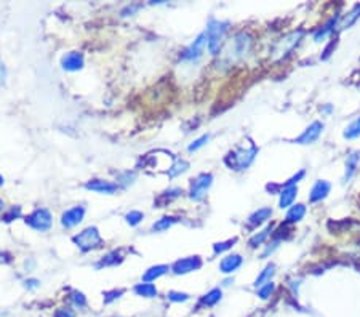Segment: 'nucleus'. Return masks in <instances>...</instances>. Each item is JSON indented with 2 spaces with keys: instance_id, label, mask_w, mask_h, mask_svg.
I'll return each mask as SVG.
<instances>
[{
  "instance_id": "obj_1",
  "label": "nucleus",
  "mask_w": 360,
  "mask_h": 317,
  "mask_svg": "<svg viewBox=\"0 0 360 317\" xmlns=\"http://www.w3.org/2000/svg\"><path fill=\"white\" fill-rule=\"evenodd\" d=\"M303 36H304V31L298 29V31H293V32L287 34L285 37H282L274 47H272V51H271L272 60L278 61V60H282V58H287L293 51L296 45L299 43V40L303 39Z\"/></svg>"
},
{
  "instance_id": "obj_2",
  "label": "nucleus",
  "mask_w": 360,
  "mask_h": 317,
  "mask_svg": "<svg viewBox=\"0 0 360 317\" xmlns=\"http://www.w3.org/2000/svg\"><path fill=\"white\" fill-rule=\"evenodd\" d=\"M228 26H229V22H226V21H216V20L210 21V24H208L207 32H205L210 53L213 55L218 53V50L223 43V39L226 36V31H228Z\"/></svg>"
},
{
  "instance_id": "obj_3",
  "label": "nucleus",
  "mask_w": 360,
  "mask_h": 317,
  "mask_svg": "<svg viewBox=\"0 0 360 317\" xmlns=\"http://www.w3.org/2000/svg\"><path fill=\"white\" fill-rule=\"evenodd\" d=\"M256 152H258V149L254 146H252L250 149H237V151L231 152L228 157H226V164L234 170H245L247 167H250V164L253 162Z\"/></svg>"
},
{
  "instance_id": "obj_4",
  "label": "nucleus",
  "mask_w": 360,
  "mask_h": 317,
  "mask_svg": "<svg viewBox=\"0 0 360 317\" xmlns=\"http://www.w3.org/2000/svg\"><path fill=\"white\" fill-rule=\"evenodd\" d=\"M74 244L79 247L82 252H90L93 249H98L101 244V235L98 232V229L95 226H90L84 229L82 232H79L77 235H74Z\"/></svg>"
},
{
  "instance_id": "obj_5",
  "label": "nucleus",
  "mask_w": 360,
  "mask_h": 317,
  "mask_svg": "<svg viewBox=\"0 0 360 317\" xmlns=\"http://www.w3.org/2000/svg\"><path fill=\"white\" fill-rule=\"evenodd\" d=\"M51 223H53V218L46 209H39L26 218V224H29L32 229L40 231V232L48 231L51 228Z\"/></svg>"
},
{
  "instance_id": "obj_6",
  "label": "nucleus",
  "mask_w": 360,
  "mask_h": 317,
  "mask_svg": "<svg viewBox=\"0 0 360 317\" xmlns=\"http://www.w3.org/2000/svg\"><path fill=\"white\" fill-rule=\"evenodd\" d=\"M213 183V175L212 173H202V175H199L194 180L192 186H191V199L194 200H202L203 197H205L207 191L210 189Z\"/></svg>"
},
{
  "instance_id": "obj_7",
  "label": "nucleus",
  "mask_w": 360,
  "mask_h": 317,
  "mask_svg": "<svg viewBox=\"0 0 360 317\" xmlns=\"http://www.w3.org/2000/svg\"><path fill=\"white\" fill-rule=\"evenodd\" d=\"M202 268V259L200 256H188V258H181L173 264L171 269L175 274H188L192 273V271H197Z\"/></svg>"
},
{
  "instance_id": "obj_8",
  "label": "nucleus",
  "mask_w": 360,
  "mask_h": 317,
  "mask_svg": "<svg viewBox=\"0 0 360 317\" xmlns=\"http://www.w3.org/2000/svg\"><path fill=\"white\" fill-rule=\"evenodd\" d=\"M84 216H85V209H84V207L77 205V207H74V209H69V210H66L64 213H63V215H61V224L64 228H67V229L75 228L77 224L82 223Z\"/></svg>"
},
{
  "instance_id": "obj_9",
  "label": "nucleus",
  "mask_w": 360,
  "mask_h": 317,
  "mask_svg": "<svg viewBox=\"0 0 360 317\" xmlns=\"http://www.w3.org/2000/svg\"><path fill=\"white\" fill-rule=\"evenodd\" d=\"M322 130H323V124L322 122H312L303 131V133L296 138L295 143H298V144H311V143H314L317 138L320 136Z\"/></svg>"
},
{
  "instance_id": "obj_10",
  "label": "nucleus",
  "mask_w": 360,
  "mask_h": 317,
  "mask_svg": "<svg viewBox=\"0 0 360 317\" xmlns=\"http://www.w3.org/2000/svg\"><path fill=\"white\" fill-rule=\"evenodd\" d=\"M61 66L64 71H79V69L84 67V55L79 53V51H71V53H66L61 60Z\"/></svg>"
},
{
  "instance_id": "obj_11",
  "label": "nucleus",
  "mask_w": 360,
  "mask_h": 317,
  "mask_svg": "<svg viewBox=\"0 0 360 317\" xmlns=\"http://www.w3.org/2000/svg\"><path fill=\"white\" fill-rule=\"evenodd\" d=\"M85 189L88 191H95L100 194H114L115 191H119V186L111 181H104V180H91L85 184Z\"/></svg>"
},
{
  "instance_id": "obj_12",
  "label": "nucleus",
  "mask_w": 360,
  "mask_h": 317,
  "mask_svg": "<svg viewBox=\"0 0 360 317\" xmlns=\"http://www.w3.org/2000/svg\"><path fill=\"white\" fill-rule=\"evenodd\" d=\"M205 39H207V34L205 32L200 34V36L194 40V43L191 45L188 50H184V53L181 56L183 60H197V58L203 53V48H205V42H207Z\"/></svg>"
},
{
  "instance_id": "obj_13",
  "label": "nucleus",
  "mask_w": 360,
  "mask_h": 317,
  "mask_svg": "<svg viewBox=\"0 0 360 317\" xmlns=\"http://www.w3.org/2000/svg\"><path fill=\"white\" fill-rule=\"evenodd\" d=\"M330 189H332V186H330V183H328V181H323V180L316 181V184H314V186H312V189H311L309 202H312V204H314V202H320V200H323V199L328 195Z\"/></svg>"
},
{
  "instance_id": "obj_14",
  "label": "nucleus",
  "mask_w": 360,
  "mask_h": 317,
  "mask_svg": "<svg viewBox=\"0 0 360 317\" xmlns=\"http://www.w3.org/2000/svg\"><path fill=\"white\" fill-rule=\"evenodd\" d=\"M242 263H243V258L240 255H237V253L228 255L226 258H223L221 263H219V271H221L223 274H231L239 269L242 266Z\"/></svg>"
},
{
  "instance_id": "obj_15",
  "label": "nucleus",
  "mask_w": 360,
  "mask_h": 317,
  "mask_svg": "<svg viewBox=\"0 0 360 317\" xmlns=\"http://www.w3.org/2000/svg\"><path fill=\"white\" fill-rule=\"evenodd\" d=\"M359 162H360V154L359 152H352L349 157H347V162H346V175H344V181L346 183L351 181L352 176L356 175Z\"/></svg>"
},
{
  "instance_id": "obj_16",
  "label": "nucleus",
  "mask_w": 360,
  "mask_h": 317,
  "mask_svg": "<svg viewBox=\"0 0 360 317\" xmlns=\"http://www.w3.org/2000/svg\"><path fill=\"white\" fill-rule=\"evenodd\" d=\"M296 194H298V188H296V186L283 188V191L280 192V200H278V205H280V209H287V207L292 205L295 197H296Z\"/></svg>"
},
{
  "instance_id": "obj_17",
  "label": "nucleus",
  "mask_w": 360,
  "mask_h": 317,
  "mask_svg": "<svg viewBox=\"0 0 360 317\" xmlns=\"http://www.w3.org/2000/svg\"><path fill=\"white\" fill-rule=\"evenodd\" d=\"M168 268L167 264H157V266H152V268H149L146 273H144V275H143V280L144 282H152V280H155V279H159V277H162V275L164 274H167L168 273Z\"/></svg>"
},
{
  "instance_id": "obj_18",
  "label": "nucleus",
  "mask_w": 360,
  "mask_h": 317,
  "mask_svg": "<svg viewBox=\"0 0 360 317\" xmlns=\"http://www.w3.org/2000/svg\"><path fill=\"white\" fill-rule=\"evenodd\" d=\"M271 216H272V210L271 209H259L248 218V224H250V226H258V224L264 223L266 220H269Z\"/></svg>"
},
{
  "instance_id": "obj_19",
  "label": "nucleus",
  "mask_w": 360,
  "mask_h": 317,
  "mask_svg": "<svg viewBox=\"0 0 360 317\" xmlns=\"http://www.w3.org/2000/svg\"><path fill=\"white\" fill-rule=\"evenodd\" d=\"M135 293L139 296H144V298H154L157 296V287L154 284H149V282H144V284H138L135 287Z\"/></svg>"
},
{
  "instance_id": "obj_20",
  "label": "nucleus",
  "mask_w": 360,
  "mask_h": 317,
  "mask_svg": "<svg viewBox=\"0 0 360 317\" xmlns=\"http://www.w3.org/2000/svg\"><path fill=\"white\" fill-rule=\"evenodd\" d=\"M306 215V207L303 204H296L287 213V223H298Z\"/></svg>"
},
{
  "instance_id": "obj_21",
  "label": "nucleus",
  "mask_w": 360,
  "mask_h": 317,
  "mask_svg": "<svg viewBox=\"0 0 360 317\" xmlns=\"http://www.w3.org/2000/svg\"><path fill=\"white\" fill-rule=\"evenodd\" d=\"M274 273H275L274 264H268V266L261 271V274L256 277V280H254V287L259 288V287H263L264 284H268V282H271V277L274 275Z\"/></svg>"
},
{
  "instance_id": "obj_22",
  "label": "nucleus",
  "mask_w": 360,
  "mask_h": 317,
  "mask_svg": "<svg viewBox=\"0 0 360 317\" xmlns=\"http://www.w3.org/2000/svg\"><path fill=\"white\" fill-rule=\"evenodd\" d=\"M359 18H360V3H357L356 7H354V8L349 11V13H347V15L344 16V20H342V22L339 24V29H347V27H351Z\"/></svg>"
},
{
  "instance_id": "obj_23",
  "label": "nucleus",
  "mask_w": 360,
  "mask_h": 317,
  "mask_svg": "<svg viewBox=\"0 0 360 317\" xmlns=\"http://www.w3.org/2000/svg\"><path fill=\"white\" fill-rule=\"evenodd\" d=\"M189 169V162H186V160L183 159H175V164H173L170 169H168V176H178L181 175V173H184L186 170Z\"/></svg>"
},
{
  "instance_id": "obj_24",
  "label": "nucleus",
  "mask_w": 360,
  "mask_h": 317,
  "mask_svg": "<svg viewBox=\"0 0 360 317\" xmlns=\"http://www.w3.org/2000/svg\"><path fill=\"white\" fill-rule=\"evenodd\" d=\"M221 295H223V292L219 290V288H213V290H210L202 298V304L203 306H214V304L221 299Z\"/></svg>"
},
{
  "instance_id": "obj_25",
  "label": "nucleus",
  "mask_w": 360,
  "mask_h": 317,
  "mask_svg": "<svg viewBox=\"0 0 360 317\" xmlns=\"http://www.w3.org/2000/svg\"><path fill=\"white\" fill-rule=\"evenodd\" d=\"M357 136H360V117L347 125L344 130V138H347V140H352V138H357Z\"/></svg>"
},
{
  "instance_id": "obj_26",
  "label": "nucleus",
  "mask_w": 360,
  "mask_h": 317,
  "mask_svg": "<svg viewBox=\"0 0 360 317\" xmlns=\"http://www.w3.org/2000/svg\"><path fill=\"white\" fill-rule=\"evenodd\" d=\"M269 232H272V228H271V226H269V228H266L264 231H261L259 234L253 235V237L250 239V247H252V249H256L258 245H261L266 239H268Z\"/></svg>"
},
{
  "instance_id": "obj_27",
  "label": "nucleus",
  "mask_w": 360,
  "mask_h": 317,
  "mask_svg": "<svg viewBox=\"0 0 360 317\" xmlns=\"http://www.w3.org/2000/svg\"><path fill=\"white\" fill-rule=\"evenodd\" d=\"M176 221L178 220H176V218H173V216H164V218H160L157 223L152 224V229L154 231H165V229L170 228L171 224H175Z\"/></svg>"
},
{
  "instance_id": "obj_28",
  "label": "nucleus",
  "mask_w": 360,
  "mask_h": 317,
  "mask_svg": "<svg viewBox=\"0 0 360 317\" xmlns=\"http://www.w3.org/2000/svg\"><path fill=\"white\" fill-rule=\"evenodd\" d=\"M336 21H338V16H335V18H332V20H330V21L327 22V24H325V26L320 29V31H317V32H316V36H314L316 42H320V39H323L328 32H332V29H333V26L336 24Z\"/></svg>"
},
{
  "instance_id": "obj_29",
  "label": "nucleus",
  "mask_w": 360,
  "mask_h": 317,
  "mask_svg": "<svg viewBox=\"0 0 360 317\" xmlns=\"http://www.w3.org/2000/svg\"><path fill=\"white\" fill-rule=\"evenodd\" d=\"M120 261H122V256L117 255V252H112V253H109V255H106V256L101 259V263L98 264V268H101V266H112V264H117Z\"/></svg>"
},
{
  "instance_id": "obj_30",
  "label": "nucleus",
  "mask_w": 360,
  "mask_h": 317,
  "mask_svg": "<svg viewBox=\"0 0 360 317\" xmlns=\"http://www.w3.org/2000/svg\"><path fill=\"white\" fill-rule=\"evenodd\" d=\"M235 242H237V237L229 239V240H224V242H218V244H214V245H213V252L216 253V255H218V253H223V252H226V250L232 249Z\"/></svg>"
},
{
  "instance_id": "obj_31",
  "label": "nucleus",
  "mask_w": 360,
  "mask_h": 317,
  "mask_svg": "<svg viewBox=\"0 0 360 317\" xmlns=\"http://www.w3.org/2000/svg\"><path fill=\"white\" fill-rule=\"evenodd\" d=\"M127 223L130 224V226H136V224H139L143 221V218H144V215L141 211H138V210H131L130 213H127Z\"/></svg>"
},
{
  "instance_id": "obj_32",
  "label": "nucleus",
  "mask_w": 360,
  "mask_h": 317,
  "mask_svg": "<svg viewBox=\"0 0 360 317\" xmlns=\"http://www.w3.org/2000/svg\"><path fill=\"white\" fill-rule=\"evenodd\" d=\"M71 301L75 304V306L77 308H84V306H86V298H85V295L84 293H80V292H72L71 293Z\"/></svg>"
},
{
  "instance_id": "obj_33",
  "label": "nucleus",
  "mask_w": 360,
  "mask_h": 317,
  "mask_svg": "<svg viewBox=\"0 0 360 317\" xmlns=\"http://www.w3.org/2000/svg\"><path fill=\"white\" fill-rule=\"evenodd\" d=\"M272 292H274V284H272V282H268V284H264L263 287L258 288V296L263 298V299H268Z\"/></svg>"
},
{
  "instance_id": "obj_34",
  "label": "nucleus",
  "mask_w": 360,
  "mask_h": 317,
  "mask_svg": "<svg viewBox=\"0 0 360 317\" xmlns=\"http://www.w3.org/2000/svg\"><path fill=\"white\" fill-rule=\"evenodd\" d=\"M167 296L173 303H184V301H188V299H189L188 293H181V292H170Z\"/></svg>"
},
{
  "instance_id": "obj_35",
  "label": "nucleus",
  "mask_w": 360,
  "mask_h": 317,
  "mask_svg": "<svg viewBox=\"0 0 360 317\" xmlns=\"http://www.w3.org/2000/svg\"><path fill=\"white\" fill-rule=\"evenodd\" d=\"M208 140H210V136H208V135H203V136H200V138H197L195 141H192V144H189L188 151H189V152L197 151V149H200L202 146H205V143H207Z\"/></svg>"
},
{
  "instance_id": "obj_36",
  "label": "nucleus",
  "mask_w": 360,
  "mask_h": 317,
  "mask_svg": "<svg viewBox=\"0 0 360 317\" xmlns=\"http://www.w3.org/2000/svg\"><path fill=\"white\" fill-rule=\"evenodd\" d=\"M20 215H21V209H20V207H15V209H11L10 211L5 213L2 220H3L5 223H10V221H13L15 218H18Z\"/></svg>"
},
{
  "instance_id": "obj_37",
  "label": "nucleus",
  "mask_w": 360,
  "mask_h": 317,
  "mask_svg": "<svg viewBox=\"0 0 360 317\" xmlns=\"http://www.w3.org/2000/svg\"><path fill=\"white\" fill-rule=\"evenodd\" d=\"M122 295H124V290H112V292H106V293H104V301H106V303H111V301H114V299L120 298Z\"/></svg>"
},
{
  "instance_id": "obj_38",
  "label": "nucleus",
  "mask_w": 360,
  "mask_h": 317,
  "mask_svg": "<svg viewBox=\"0 0 360 317\" xmlns=\"http://www.w3.org/2000/svg\"><path fill=\"white\" fill-rule=\"evenodd\" d=\"M139 8H141V5H131V7L128 5V7H125L124 10H122V16H128V13L133 15V13H135V11L139 10Z\"/></svg>"
},
{
  "instance_id": "obj_39",
  "label": "nucleus",
  "mask_w": 360,
  "mask_h": 317,
  "mask_svg": "<svg viewBox=\"0 0 360 317\" xmlns=\"http://www.w3.org/2000/svg\"><path fill=\"white\" fill-rule=\"evenodd\" d=\"M5 79H7V69H5L3 63L0 61V86L5 84Z\"/></svg>"
},
{
  "instance_id": "obj_40",
  "label": "nucleus",
  "mask_w": 360,
  "mask_h": 317,
  "mask_svg": "<svg viewBox=\"0 0 360 317\" xmlns=\"http://www.w3.org/2000/svg\"><path fill=\"white\" fill-rule=\"evenodd\" d=\"M56 317H74V313L71 309H60L56 313Z\"/></svg>"
},
{
  "instance_id": "obj_41",
  "label": "nucleus",
  "mask_w": 360,
  "mask_h": 317,
  "mask_svg": "<svg viewBox=\"0 0 360 317\" xmlns=\"http://www.w3.org/2000/svg\"><path fill=\"white\" fill-rule=\"evenodd\" d=\"M39 284H40V282L37 279H29V280H26V287L27 288H36V287H39Z\"/></svg>"
},
{
  "instance_id": "obj_42",
  "label": "nucleus",
  "mask_w": 360,
  "mask_h": 317,
  "mask_svg": "<svg viewBox=\"0 0 360 317\" xmlns=\"http://www.w3.org/2000/svg\"><path fill=\"white\" fill-rule=\"evenodd\" d=\"M2 184H3V176L0 175V186H2Z\"/></svg>"
},
{
  "instance_id": "obj_43",
  "label": "nucleus",
  "mask_w": 360,
  "mask_h": 317,
  "mask_svg": "<svg viewBox=\"0 0 360 317\" xmlns=\"http://www.w3.org/2000/svg\"><path fill=\"white\" fill-rule=\"evenodd\" d=\"M2 209H3V202L0 200V210H2Z\"/></svg>"
}]
</instances>
